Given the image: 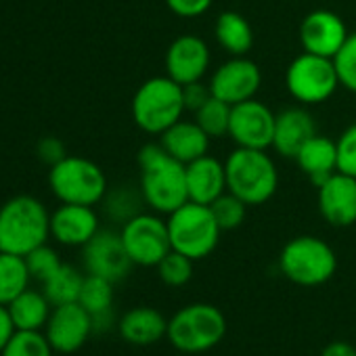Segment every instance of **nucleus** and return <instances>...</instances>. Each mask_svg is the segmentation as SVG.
<instances>
[{
  "mask_svg": "<svg viewBox=\"0 0 356 356\" xmlns=\"http://www.w3.org/2000/svg\"><path fill=\"white\" fill-rule=\"evenodd\" d=\"M214 36L231 57H245L254 47V30L237 11H225L218 15L214 24Z\"/></svg>",
  "mask_w": 356,
  "mask_h": 356,
  "instance_id": "nucleus-25",
  "label": "nucleus"
},
{
  "mask_svg": "<svg viewBox=\"0 0 356 356\" xmlns=\"http://www.w3.org/2000/svg\"><path fill=\"white\" fill-rule=\"evenodd\" d=\"M210 210H212L220 231H233L243 225L245 214H248V204L227 191L216 202L210 204Z\"/></svg>",
  "mask_w": 356,
  "mask_h": 356,
  "instance_id": "nucleus-32",
  "label": "nucleus"
},
{
  "mask_svg": "<svg viewBox=\"0 0 356 356\" xmlns=\"http://www.w3.org/2000/svg\"><path fill=\"white\" fill-rule=\"evenodd\" d=\"M337 170L356 178V124L348 126L337 138Z\"/></svg>",
  "mask_w": 356,
  "mask_h": 356,
  "instance_id": "nucleus-36",
  "label": "nucleus"
},
{
  "mask_svg": "<svg viewBox=\"0 0 356 356\" xmlns=\"http://www.w3.org/2000/svg\"><path fill=\"white\" fill-rule=\"evenodd\" d=\"M15 331H17V329H15V323H13V318H11L9 308L0 304V352L5 350V346L9 343V339L15 335Z\"/></svg>",
  "mask_w": 356,
  "mask_h": 356,
  "instance_id": "nucleus-40",
  "label": "nucleus"
},
{
  "mask_svg": "<svg viewBox=\"0 0 356 356\" xmlns=\"http://www.w3.org/2000/svg\"><path fill=\"white\" fill-rule=\"evenodd\" d=\"M212 97H214V95H212L210 84H204L202 80L183 86V99H185L187 111H193V113H195V111H197L202 105H206Z\"/></svg>",
  "mask_w": 356,
  "mask_h": 356,
  "instance_id": "nucleus-38",
  "label": "nucleus"
},
{
  "mask_svg": "<svg viewBox=\"0 0 356 356\" xmlns=\"http://www.w3.org/2000/svg\"><path fill=\"white\" fill-rule=\"evenodd\" d=\"M227 191L248 206L266 204L279 187V172L264 149L237 147L225 161Z\"/></svg>",
  "mask_w": 356,
  "mask_h": 356,
  "instance_id": "nucleus-3",
  "label": "nucleus"
},
{
  "mask_svg": "<svg viewBox=\"0 0 356 356\" xmlns=\"http://www.w3.org/2000/svg\"><path fill=\"white\" fill-rule=\"evenodd\" d=\"M51 193L61 204L97 206L107 195V176L92 159L65 155L49 170Z\"/></svg>",
  "mask_w": 356,
  "mask_h": 356,
  "instance_id": "nucleus-6",
  "label": "nucleus"
},
{
  "mask_svg": "<svg viewBox=\"0 0 356 356\" xmlns=\"http://www.w3.org/2000/svg\"><path fill=\"white\" fill-rule=\"evenodd\" d=\"M101 231L92 206L61 204L51 212V237L65 248H84Z\"/></svg>",
  "mask_w": 356,
  "mask_h": 356,
  "instance_id": "nucleus-18",
  "label": "nucleus"
},
{
  "mask_svg": "<svg viewBox=\"0 0 356 356\" xmlns=\"http://www.w3.org/2000/svg\"><path fill=\"white\" fill-rule=\"evenodd\" d=\"M210 67V49L195 34L178 36L165 51V76L181 86L197 82Z\"/></svg>",
  "mask_w": 356,
  "mask_h": 356,
  "instance_id": "nucleus-16",
  "label": "nucleus"
},
{
  "mask_svg": "<svg viewBox=\"0 0 356 356\" xmlns=\"http://www.w3.org/2000/svg\"><path fill=\"white\" fill-rule=\"evenodd\" d=\"M260 86H262V72L248 57H231L210 78L212 95L229 105L256 99Z\"/></svg>",
  "mask_w": 356,
  "mask_h": 356,
  "instance_id": "nucleus-14",
  "label": "nucleus"
},
{
  "mask_svg": "<svg viewBox=\"0 0 356 356\" xmlns=\"http://www.w3.org/2000/svg\"><path fill=\"white\" fill-rule=\"evenodd\" d=\"M159 143L161 147L181 163H191L204 155H208L210 149V136L204 132V128L191 120H178L176 124H172L165 132L159 134Z\"/></svg>",
  "mask_w": 356,
  "mask_h": 356,
  "instance_id": "nucleus-21",
  "label": "nucleus"
},
{
  "mask_svg": "<svg viewBox=\"0 0 356 356\" xmlns=\"http://www.w3.org/2000/svg\"><path fill=\"white\" fill-rule=\"evenodd\" d=\"M187 111L183 86L170 76L149 78L132 99V120L147 134H161Z\"/></svg>",
  "mask_w": 356,
  "mask_h": 356,
  "instance_id": "nucleus-5",
  "label": "nucleus"
},
{
  "mask_svg": "<svg viewBox=\"0 0 356 356\" xmlns=\"http://www.w3.org/2000/svg\"><path fill=\"white\" fill-rule=\"evenodd\" d=\"M316 124L304 107H289L277 113L273 149L283 157H296L298 151L314 136Z\"/></svg>",
  "mask_w": 356,
  "mask_h": 356,
  "instance_id": "nucleus-20",
  "label": "nucleus"
},
{
  "mask_svg": "<svg viewBox=\"0 0 356 356\" xmlns=\"http://www.w3.org/2000/svg\"><path fill=\"white\" fill-rule=\"evenodd\" d=\"M339 86L356 95V32L348 36L341 51L333 57Z\"/></svg>",
  "mask_w": 356,
  "mask_h": 356,
  "instance_id": "nucleus-35",
  "label": "nucleus"
},
{
  "mask_svg": "<svg viewBox=\"0 0 356 356\" xmlns=\"http://www.w3.org/2000/svg\"><path fill=\"white\" fill-rule=\"evenodd\" d=\"M279 268L296 285L318 287L335 275L337 256L327 241L314 235H300L281 250Z\"/></svg>",
  "mask_w": 356,
  "mask_h": 356,
  "instance_id": "nucleus-7",
  "label": "nucleus"
},
{
  "mask_svg": "<svg viewBox=\"0 0 356 356\" xmlns=\"http://www.w3.org/2000/svg\"><path fill=\"white\" fill-rule=\"evenodd\" d=\"M321 356H356V348L348 341H333L323 350Z\"/></svg>",
  "mask_w": 356,
  "mask_h": 356,
  "instance_id": "nucleus-41",
  "label": "nucleus"
},
{
  "mask_svg": "<svg viewBox=\"0 0 356 356\" xmlns=\"http://www.w3.org/2000/svg\"><path fill=\"white\" fill-rule=\"evenodd\" d=\"M84 277L86 275H82L76 266L63 262L47 281H42V291L53 306L78 302Z\"/></svg>",
  "mask_w": 356,
  "mask_h": 356,
  "instance_id": "nucleus-27",
  "label": "nucleus"
},
{
  "mask_svg": "<svg viewBox=\"0 0 356 356\" xmlns=\"http://www.w3.org/2000/svg\"><path fill=\"white\" fill-rule=\"evenodd\" d=\"M231 111H233V105L220 101L218 97H212L193 115H195V122L204 128V132L210 138H220V136H229Z\"/></svg>",
  "mask_w": 356,
  "mask_h": 356,
  "instance_id": "nucleus-29",
  "label": "nucleus"
},
{
  "mask_svg": "<svg viewBox=\"0 0 356 356\" xmlns=\"http://www.w3.org/2000/svg\"><path fill=\"white\" fill-rule=\"evenodd\" d=\"M82 262H84L86 275H97L111 283L126 279L134 266L124 248L122 235L109 229H101L82 248Z\"/></svg>",
  "mask_w": 356,
  "mask_h": 356,
  "instance_id": "nucleus-13",
  "label": "nucleus"
},
{
  "mask_svg": "<svg viewBox=\"0 0 356 356\" xmlns=\"http://www.w3.org/2000/svg\"><path fill=\"white\" fill-rule=\"evenodd\" d=\"M227 335V318L214 304L195 302L176 310L168 321L170 346L185 354H202L216 348Z\"/></svg>",
  "mask_w": 356,
  "mask_h": 356,
  "instance_id": "nucleus-4",
  "label": "nucleus"
},
{
  "mask_svg": "<svg viewBox=\"0 0 356 356\" xmlns=\"http://www.w3.org/2000/svg\"><path fill=\"white\" fill-rule=\"evenodd\" d=\"M187 191L189 202L210 206L222 193H227V170L225 163L212 155H204L187 163Z\"/></svg>",
  "mask_w": 356,
  "mask_h": 356,
  "instance_id": "nucleus-19",
  "label": "nucleus"
},
{
  "mask_svg": "<svg viewBox=\"0 0 356 356\" xmlns=\"http://www.w3.org/2000/svg\"><path fill=\"white\" fill-rule=\"evenodd\" d=\"M214 0H165L168 9L178 15V17H185V19H193L204 15L210 7H212Z\"/></svg>",
  "mask_w": 356,
  "mask_h": 356,
  "instance_id": "nucleus-37",
  "label": "nucleus"
},
{
  "mask_svg": "<svg viewBox=\"0 0 356 356\" xmlns=\"http://www.w3.org/2000/svg\"><path fill=\"white\" fill-rule=\"evenodd\" d=\"M285 84L296 101L304 105H316L333 97L339 86V78L333 59L304 51L289 63Z\"/></svg>",
  "mask_w": 356,
  "mask_h": 356,
  "instance_id": "nucleus-9",
  "label": "nucleus"
},
{
  "mask_svg": "<svg viewBox=\"0 0 356 356\" xmlns=\"http://www.w3.org/2000/svg\"><path fill=\"white\" fill-rule=\"evenodd\" d=\"M36 155L42 163L47 165H55L59 163L67 153H65V145L57 138V136H44L38 140V147H36Z\"/></svg>",
  "mask_w": 356,
  "mask_h": 356,
  "instance_id": "nucleus-39",
  "label": "nucleus"
},
{
  "mask_svg": "<svg viewBox=\"0 0 356 356\" xmlns=\"http://www.w3.org/2000/svg\"><path fill=\"white\" fill-rule=\"evenodd\" d=\"M348 28L343 19L327 9L312 11L300 26V42L306 53L333 59L348 40Z\"/></svg>",
  "mask_w": 356,
  "mask_h": 356,
  "instance_id": "nucleus-15",
  "label": "nucleus"
},
{
  "mask_svg": "<svg viewBox=\"0 0 356 356\" xmlns=\"http://www.w3.org/2000/svg\"><path fill=\"white\" fill-rule=\"evenodd\" d=\"M118 331L124 341L132 346H151L165 337L168 318L151 306H136L126 310L118 321Z\"/></svg>",
  "mask_w": 356,
  "mask_h": 356,
  "instance_id": "nucleus-22",
  "label": "nucleus"
},
{
  "mask_svg": "<svg viewBox=\"0 0 356 356\" xmlns=\"http://www.w3.org/2000/svg\"><path fill=\"white\" fill-rule=\"evenodd\" d=\"M138 202H145L143 195H134L132 191L128 189H118L113 193H107L103 204H105V212L109 218H113L115 222H128L132 216L140 214L138 210Z\"/></svg>",
  "mask_w": 356,
  "mask_h": 356,
  "instance_id": "nucleus-33",
  "label": "nucleus"
},
{
  "mask_svg": "<svg viewBox=\"0 0 356 356\" xmlns=\"http://www.w3.org/2000/svg\"><path fill=\"white\" fill-rule=\"evenodd\" d=\"M113 285L111 281L97 277V275H86L82 283V291L78 298V304L84 306L92 316L113 310Z\"/></svg>",
  "mask_w": 356,
  "mask_h": 356,
  "instance_id": "nucleus-28",
  "label": "nucleus"
},
{
  "mask_svg": "<svg viewBox=\"0 0 356 356\" xmlns=\"http://www.w3.org/2000/svg\"><path fill=\"white\" fill-rule=\"evenodd\" d=\"M318 212L337 229L356 222V178L343 172L331 174L318 185Z\"/></svg>",
  "mask_w": 356,
  "mask_h": 356,
  "instance_id": "nucleus-17",
  "label": "nucleus"
},
{
  "mask_svg": "<svg viewBox=\"0 0 356 356\" xmlns=\"http://www.w3.org/2000/svg\"><path fill=\"white\" fill-rule=\"evenodd\" d=\"M44 331H15L0 356H55Z\"/></svg>",
  "mask_w": 356,
  "mask_h": 356,
  "instance_id": "nucleus-30",
  "label": "nucleus"
},
{
  "mask_svg": "<svg viewBox=\"0 0 356 356\" xmlns=\"http://www.w3.org/2000/svg\"><path fill=\"white\" fill-rule=\"evenodd\" d=\"M42 331L57 354H74L82 350L95 333L92 314L78 302L53 306Z\"/></svg>",
  "mask_w": 356,
  "mask_h": 356,
  "instance_id": "nucleus-11",
  "label": "nucleus"
},
{
  "mask_svg": "<svg viewBox=\"0 0 356 356\" xmlns=\"http://www.w3.org/2000/svg\"><path fill=\"white\" fill-rule=\"evenodd\" d=\"M300 170L318 187L331 174L337 172V140L314 134L293 157Z\"/></svg>",
  "mask_w": 356,
  "mask_h": 356,
  "instance_id": "nucleus-23",
  "label": "nucleus"
},
{
  "mask_svg": "<svg viewBox=\"0 0 356 356\" xmlns=\"http://www.w3.org/2000/svg\"><path fill=\"white\" fill-rule=\"evenodd\" d=\"M30 281L32 275L24 256L0 252V304L9 306L19 293L30 287Z\"/></svg>",
  "mask_w": 356,
  "mask_h": 356,
  "instance_id": "nucleus-26",
  "label": "nucleus"
},
{
  "mask_svg": "<svg viewBox=\"0 0 356 356\" xmlns=\"http://www.w3.org/2000/svg\"><path fill=\"white\" fill-rule=\"evenodd\" d=\"M140 195L157 214H172L189 202L187 165L174 159L161 143H149L138 151Z\"/></svg>",
  "mask_w": 356,
  "mask_h": 356,
  "instance_id": "nucleus-1",
  "label": "nucleus"
},
{
  "mask_svg": "<svg viewBox=\"0 0 356 356\" xmlns=\"http://www.w3.org/2000/svg\"><path fill=\"white\" fill-rule=\"evenodd\" d=\"M193 262L195 260H191L189 256L176 250H170L155 268H157L161 283H165L168 287H183L193 277Z\"/></svg>",
  "mask_w": 356,
  "mask_h": 356,
  "instance_id": "nucleus-31",
  "label": "nucleus"
},
{
  "mask_svg": "<svg viewBox=\"0 0 356 356\" xmlns=\"http://www.w3.org/2000/svg\"><path fill=\"white\" fill-rule=\"evenodd\" d=\"M26 264H28V270H30L32 279L42 283V281H47L63 262H61L57 250L51 248L49 243H44V245L32 250V252L26 256Z\"/></svg>",
  "mask_w": 356,
  "mask_h": 356,
  "instance_id": "nucleus-34",
  "label": "nucleus"
},
{
  "mask_svg": "<svg viewBox=\"0 0 356 356\" xmlns=\"http://www.w3.org/2000/svg\"><path fill=\"white\" fill-rule=\"evenodd\" d=\"M275 120L277 113H273L270 107L258 99L237 103L231 111L229 136L235 140L237 147L266 151L268 147H273Z\"/></svg>",
  "mask_w": 356,
  "mask_h": 356,
  "instance_id": "nucleus-12",
  "label": "nucleus"
},
{
  "mask_svg": "<svg viewBox=\"0 0 356 356\" xmlns=\"http://www.w3.org/2000/svg\"><path fill=\"white\" fill-rule=\"evenodd\" d=\"M122 241L134 266H157L172 250L168 220L157 214H136L122 225Z\"/></svg>",
  "mask_w": 356,
  "mask_h": 356,
  "instance_id": "nucleus-10",
  "label": "nucleus"
},
{
  "mask_svg": "<svg viewBox=\"0 0 356 356\" xmlns=\"http://www.w3.org/2000/svg\"><path fill=\"white\" fill-rule=\"evenodd\" d=\"M7 308L11 312L15 329L19 331H42L53 312V304L49 302L44 291L32 287L19 293Z\"/></svg>",
  "mask_w": 356,
  "mask_h": 356,
  "instance_id": "nucleus-24",
  "label": "nucleus"
},
{
  "mask_svg": "<svg viewBox=\"0 0 356 356\" xmlns=\"http://www.w3.org/2000/svg\"><path fill=\"white\" fill-rule=\"evenodd\" d=\"M51 239V212L34 195H15L0 206V252L28 256Z\"/></svg>",
  "mask_w": 356,
  "mask_h": 356,
  "instance_id": "nucleus-2",
  "label": "nucleus"
},
{
  "mask_svg": "<svg viewBox=\"0 0 356 356\" xmlns=\"http://www.w3.org/2000/svg\"><path fill=\"white\" fill-rule=\"evenodd\" d=\"M168 231L172 250L189 256L191 260L208 258L216 250L222 233L210 206L195 202H187L168 214Z\"/></svg>",
  "mask_w": 356,
  "mask_h": 356,
  "instance_id": "nucleus-8",
  "label": "nucleus"
}]
</instances>
